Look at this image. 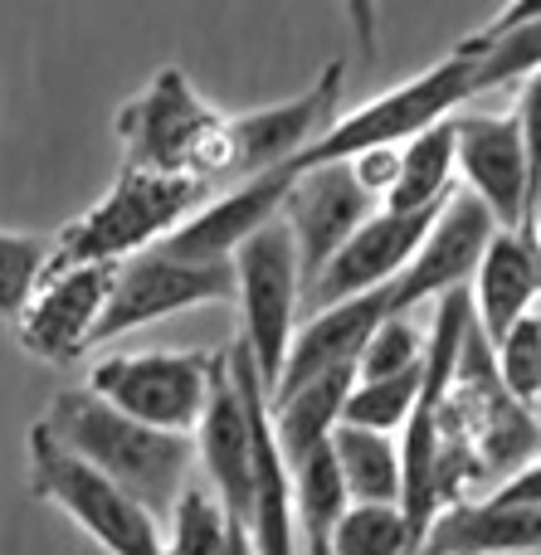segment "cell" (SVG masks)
<instances>
[{
	"label": "cell",
	"mask_w": 541,
	"mask_h": 555,
	"mask_svg": "<svg viewBox=\"0 0 541 555\" xmlns=\"http://www.w3.org/2000/svg\"><path fill=\"white\" fill-rule=\"evenodd\" d=\"M454 49L478 59V93L523 83L532 68H541V15L503 29V35H468Z\"/></svg>",
	"instance_id": "cb8c5ba5"
},
{
	"label": "cell",
	"mask_w": 541,
	"mask_h": 555,
	"mask_svg": "<svg viewBox=\"0 0 541 555\" xmlns=\"http://www.w3.org/2000/svg\"><path fill=\"white\" fill-rule=\"evenodd\" d=\"M234 517L215 498L210 482H185L171 507V531H166V555H224Z\"/></svg>",
	"instance_id": "d4e9b609"
},
{
	"label": "cell",
	"mask_w": 541,
	"mask_h": 555,
	"mask_svg": "<svg viewBox=\"0 0 541 555\" xmlns=\"http://www.w3.org/2000/svg\"><path fill=\"white\" fill-rule=\"evenodd\" d=\"M371 210H381V201L371 191H361V181L351 176L347 162H327V166L298 171L288 201H283V220H288L293 240H298L302 293L318 283L327 259L351 240V230H357Z\"/></svg>",
	"instance_id": "5bb4252c"
},
{
	"label": "cell",
	"mask_w": 541,
	"mask_h": 555,
	"mask_svg": "<svg viewBox=\"0 0 541 555\" xmlns=\"http://www.w3.org/2000/svg\"><path fill=\"white\" fill-rule=\"evenodd\" d=\"M439 210H445V201L425 205V210H390V205L371 210L366 220L351 230V240L327 259V269L318 273V283L308 287L312 312L342 302V297L366 293V287L390 283V278L420 254V244L429 240Z\"/></svg>",
	"instance_id": "7c38bea8"
},
{
	"label": "cell",
	"mask_w": 541,
	"mask_h": 555,
	"mask_svg": "<svg viewBox=\"0 0 541 555\" xmlns=\"http://www.w3.org/2000/svg\"><path fill=\"white\" fill-rule=\"evenodd\" d=\"M234 297L244 312V336L240 341L254 351L263 385H279L283 361L298 336V302H302V259L298 240H293L288 220H269L254 230L249 240L234 249Z\"/></svg>",
	"instance_id": "8992f818"
},
{
	"label": "cell",
	"mask_w": 541,
	"mask_h": 555,
	"mask_svg": "<svg viewBox=\"0 0 541 555\" xmlns=\"http://www.w3.org/2000/svg\"><path fill=\"white\" fill-rule=\"evenodd\" d=\"M347 166L361 181V191H371L386 205V195L396 191V176H400V146H366V152L347 156Z\"/></svg>",
	"instance_id": "f546056e"
},
{
	"label": "cell",
	"mask_w": 541,
	"mask_h": 555,
	"mask_svg": "<svg viewBox=\"0 0 541 555\" xmlns=\"http://www.w3.org/2000/svg\"><path fill=\"white\" fill-rule=\"evenodd\" d=\"M293 181H298V176H293L288 166H273V171L244 176L230 195L205 201L201 210H195L185 224H176L162 244L171 254H181V259H205V263L234 259V249H240L254 230H263L269 220H279V215H283V201H288Z\"/></svg>",
	"instance_id": "2e32d148"
},
{
	"label": "cell",
	"mask_w": 541,
	"mask_h": 555,
	"mask_svg": "<svg viewBox=\"0 0 541 555\" xmlns=\"http://www.w3.org/2000/svg\"><path fill=\"white\" fill-rule=\"evenodd\" d=\"M342 83H347V64L332 59L298 98L273 107H254V113L230 117V176H259L273 166H288L337 122Z\"/></svg>",
	"instance_id": "30bf717a"
},
{
	"label": "cell",
	"mask_w": 541,
	"mask_h": 555,
	"mask_svg": "<svg viewBox=\"0 0 541 555\" xmlns=\"http://www.w3.org/2000/svg\"><path fill=\"white\" fill-rule=\"evenodd\" d=\"M342 10H347V25L357 35V49L371 59L381 49V0H342Z\"/></svg>",
	"instance_id": "d6a6232c"
},
{
	"label": "cell",
	"mask_w": 541,
	"mask_h": 555,
	"mask_svg": "<svg viewBox=\"0 0 541 555\" xmlns=\"http://www.w3.org/2000/svg\"><path fill=\"white\" fill-rule=\"evenodd\" d=\"M288 473H293V502H298L302 531H308V537H327L332 521L351 507V492H347V478H342L332 439L298 453V459L288 463Z\"/></svg>",
	"instance_id": "7402d4cb"
},
{
	"label": "cell",
	"mask_w": 541,
	"mask_h": 555,
	"mask_svg": "<svg viewBox=\"0 0 541 555\" xmlns=\"http://www.w3.org/2000/svg\"><path fill=\"white\" fill-rule=\"evenodd\" d=\"M351 385H357V365H332V371L312 375L308 385L273 400V429H279L283 459L293 463L298 453L332 439V429L342 424V410H347Z\"/></svg>",
	"instance_id": "d6986e66"
},
{
	"label": "cell",
	"mask_w": 541,
	"mask_h": 555,
	"mask_svg": "<svg viewBox=\"0 0 541 555\" xmlns=\"http://www.w3.org/2000/svg\"><path fill=\"white\" fill-rule=\"evenodd\" d=\"M459 181V132L454 117L425 127L420 137H410L400 146V176L396 191L386 195L390 210H425V205H439L454 195Z\"/></svg>",
	"instance_id": "ffe728a7"
},
{
	"label": "cell",
	"mask_w": 541,
	"mask_h": 555,
	"mask_svg": "<svg viewBox=\"0 0 541 555\" xmlns=\"http://www.w3.org/2000/svg\"><path fill=\"white\" fill-rule=\"evenodd\" d=\"M234 375L244 380L254 414V507H249V537L259 555H298V502H293V473L283 459L279 429H273V390L263 385L254 351L244 341H234L230 351Z\"/></svg>",
	"instance_id": "4fadbf2b"
},
{
	"label": "cell",
	"mask_w": 541,
	"mask_h": 555,
	"mask_svg": "<svg viewBox=\"0 0 541 555\" xmlns=\"http://www.w3.org/2000/svg\"><path fill=\"white\" fill-rule=\"evenodd\" d=\"M484 551H541V507L498 498H459L435 517L420 555H484Z\"/></svg>",
	"instance_id": "ac0fdd59"
},
{
	"label": "cell",
	"mask_w": 541,
	"mask_h": 555,
	"mask_svg": "<svg viewBox=\"0 0 541 555\" xmlns=\"http://www.w3.org/2000/svg\"><path fill=\"white\" fill-rule=\"evenodd\" d=\"M493 361H498L507 395L532 410L541 400V307H532L523 322L507 326V336L493 346Z\"/></svg>",
	"instance_id": "83f0119b"
},
{
	"label": "cell",
	"mask_w": 541,
	"mask_h": 555,
	"mask_svg": "<svg viewBox=\"0 0 541 555\" xmlns=\"http://www.w3.org/2000/svg\"><path fill=\"white\" fill-rule=\"evenodd\" d=\"M537 15H541V0H507L484 29H474V35H503V29L523 25V20H537Z\"/></svg>",
	"instance_id": "836d02e7"
},
{
	"label": "cell",
	"mask_w": 541,
	"mask_h": 555,
	"mask_svg": "<svg viewBox=\"0 0 541 555\" xmlns=\"http://www.w3.org/2000/svg\"><path fill=\"white\" fill-rule=\"evenodd\" d=\"M468 297H474V322H478V332L488 336V346H498L507 336V326L523 322L532 307H541L537 220L517 224V230L498 224L474 278H468Z\"/></svg>",
	"instance_id": "e0dca14e"
},
{
	"label": "cell",
	"mask_w": 541,
	"mask_h": 555,
	"mask_svg": "<svg viewBox=\"0 0 541 555\" xmlns=\"http://www.w3.org/2000/svg\"><path fill=\"white\" fill-rule=\"evenodd\" d=\"M39 424H44L68 453L93 463L98 473L123 482L127 492H137L156 517L176 507L181 488L191 482V463L201 459V453H195V434L156 429V424L117 410L113 400H103V395L88 390V385L83 390H59Z\"/></svg>",
	"instance_id": "6da1fadb"
},
{
	"label": "cell",
	"mask_w": 541,
	"mask_h": 555,
	"mask_svg": "<svg viewBox=\"0 0 541 555\" xmlns=\"http://www.w3.org/2000/svg\"><path fill=\"white\" fill-rule=\"evenodd\" d=\"M205 201H210L205 176H162V171H142V166H123L113 191L88 215H78L68 230H59L49 269H64V263H123L132 254L152 249V244H162Z\"/></svg>",
	"instance_id": "3957f363"
},
{
	"label": "cell",
	"mask_w": 541,
	"mask_h": 555,
	"mask_svg": "<svg viewBox=\"0 0 541 555\" xmlns=\"http://www.w3.org/2000/svg\"><path fill=\"white\" fill-rule=\"evenodd\" d=\"M332 555H420L400 502H351L327 531Z\"/></svg>",
	"instance_id": "603a6c76"
},
{
	"label": "cell",
	"mask_w": 541,
	"mask_h": 555,
	"mask_svg": "<svg viewBox=\"0 0 541 555\" xmlns=\"http://www.w3.org/2000/svg\"><path fill=\"white\" fill-rule=\"evenodd\" d=\"M224 351H132V356H107L93 365L88 390L113 400L117 410L137 414V420L156 424V429L195 434L205 404H210V385L220 375Z\"/></svg>",
	"instance_id": "52a82bcc"
},
{
	"label": "cell",
	"mask_w": 541,
	"mask_h": 555,
	"mask_svg": "<svg viewBox=\"0 0 541 555\" xmlns=\"http://www.w3.org/2000/svg\"><path fill=\"white\" fill-rule=\"evenodd\" d=\"M454 132H459V176L468 181V191L507 230L532 224L537 185L517 113H454Z\"/></svg>",
	"instance_id": "8fae6325"
},
{
	"label": "cell",
	"mask_w": 541,
	"mask_h": 555,
	"mask_svg": "<svg viewBox=\"0 0 541 555\" xmlns=\"http://www.w3.org/2000/svg\"><path fill=\"white\" fill-rule=\"evenodd\" d=\"M224 555H259V551H254L249 527H244L240 517H234V527H230V546H224Z\"/></svg>",
	"instance_id": "e575fe53"
},
{
	"label": "cell",
	"mask_w": 541,
	"mask_h": 555,
	"mask_svg": "<svg viewBox=\"0 0 541 555\" xmlns=\"http://www.w3.org/2000/svg\"><path fill=\"white\" fill-rule=\"evenodd\" d=\"M308 555H332V546H327V537H308Z\"/></svg>",
	"instance_id": "d590c367"
},
{
	"label": "cell",
	"mask_w": 541,
	"mask_h": 555,
	"mask_svg": "<svg viewBox=\"0 0 541 555\" xmlns=\"http://www.w3.org/2000/svg\"><path fill=\"white\" fill-rule=\"evenodd\" d=\"M484 555H541V551H484Z\"/></svg>",
	"instance_id": "74e56055"
},
{
	"label": "cell",
	"mask_w": 541,
	"mask_h": 555,
	"mask_svg": "<svg viewBox=\"0 0 541 555\" xmlns=\"http://www.w3.org/2000/svg\"><path fill=\"white\" fill-rule=\"evenodd\" d=\"M420 385H425V361L415 371H400V375H376V380H357L347 395V410L342 420L347 424H366V429H405L410 410L420 400Z\"/></svg>",
	"instance_id": "484cf974"
},
{
	"label": "cell",
	"mask_w": 541,
	"mask_h": 555,
	"mask_svg": "<svg viewBox=\"0 0 541 555\" xmlns=\"http://www.w3.org/2000/svg\"><path fill=\"white\" fill-rule=\"evenodd\" d=\"M117 263H64L49 269L25 312L15 317V341L44 365H74L93 346L103 307L113 297Z\"/></svg>",
	"instance_id": "9c48e42d"
},
{
	"label": "cell",
	"mask_w": 541,
	"mask_h": 555,
	"mask_svg": "<svg viewBox=\"0 0 541 555\" xmlns=\"http://www.w3.org/2000/svg\"><path fill=\"white\" fill-rule=\"evenodd\" d=\"M484 498H498V502H532V507H541V453L537 459H527L523 468H513L498 488H488Z\"/></svg>",
	"instance_id": "1f68e13d"
},
{
	"label": "cell",
	"mask_w": 541,
	"mask_h": 555,
	"mask_svg": "<svg viewBox=\"0 0 541 555\" xmlns=\"http://www.w3.org/2000/svg\"><path fill=\"white\" fill-rule=\"evenodd\" d=\"M517 122L527 137V162H532V185L541 195V68L523 78V98H517Z\"/></svg>",
	"instance_id": "4dcf8cb0"
},
{
	"label": "cell",
	"mask_w": 541,
	"mask_h": 555,
	"mask_svg": "<svg viewBox=\"0 0 541 555\" xmlns=\"http://www.w3.org/2000/svg\"><path fill=\"white\" fill-rule=\"evenodd\" d=\"M195 453L205 463L215 498L224 502V512L240 521H249L254 507V414L244 380L234 375L230 356L220 361V375L210 385V404H205L201 424H195Z\"/></svg>",
	"instance_id": "9a60e30c"
},
{
	"label": "cell",
	"mask_w": 541,
	"mask_h": 555,
	"mask_svg": "<svg viewBox=\"0 0 541 555\" xmlns=\"http://www.w3.org/2000/svg\"><path fill=\"white\" fill-rule=\"evenodd\" d=\"M332 449H337L351 502H400L405 468H400V443L386 429H366V424L342 420L332 429Z\"/></svg>",
	"instance_id": "44dd1931"
},
{
	"label": "cell",
	"mask_w": 541,
	"mask_h": 555,
	"mask_svg": "<svg viewBox=\"0 0 541 555\" xmlns=\"http://www.w3.org/2000/svg\"><path fill=\"white\" fill-rule=\"evenodd\" d=\"M532 220H537V240H541V195H537V205H532Z\"/></svg>",
	"instance_id": "8d00e7d4"
},
{
	"label": "cell",
	"mask_w": 541,
	"mask_h": 555,
	"mask_svg": "<svg viewBox=\"0 0 541 555\" xmlns=\"http://www.w3.org/2000/svg\"><path fill=\"white\" fill-rule=\"evenodd\" d=\"M425 326L410 322V312L386 317L376 332L366 336V346L357 351V380H376V375H400L415 371L425 361Z\"/></svg>",
	"instance_id": "f1b7e54d"
},
{
	"label": "cell",
	"mask_w": 541,
	"mask_h": 555,
	"mask_svg": "<svg viewBox=\"0 0 541 555\" xmlns=\"http://www.w3.org/2000/svg\"><path fill=\"white\" fill-rule=\"evenodd\" d=\"M234 297V263L230 259H181L166 244L132 254L117 263L113 297L103 307L93 346L113 341L123 332H137L146 322H162L171 312H191V307H215Z\"/></svg>",
	"instance_id": "ba28073f"
},
{
	"label": "cell",
	"mask_w": 541,
	"mask_h": 555,
	"mask_svg": "<svg viewBox=\"0 0 541 555\" xmlns=\"http://www.w3.org/2000/svg\"><path fill=\"white\" fill-rule=\"evenodd\" d=\"M49 263H54V240H35V234L0 230V317L15 322L35 287L44 283Z\"/></svg>",
	"instance_id": "4316f807"
},
{
	"label": "cell",
	"mask_w": 541,
	"mask_h": 555,
	"mask_svg": "<svg viewBox=\"0 0 541 555\" xmlns=\"http://www.w3.org/2000/svg\"><path fill=\"white\" fill-rule=\"evenodd\" d=\"M123 166L162 176H230V117L215 113L181 64H166L113 117Z\"/></svg>",
	"instance_id": "7a4b0ae2"
},
{
	"label": "cell",
	"mask_w": 541,
	"mask_h": 555,
	"mask_svg": "<svg viewBox=\"0 0 541 555\" xmlns=\"http://www.w3.org/2000/svg\"><path fill=\"white\" fill-rule=\"evenodd\" d=\"M478 93V59L454 49L449 59H439L435 68L396 83L390 93L371 98V103L351 107L347 117L327 127L298 162H288V171H308V166H327V162H347V156L366 152V146H405L410 137H420L425 127L454 117L468 98Z\"/></svg>",
	"instance_id": "277c9868"
},
{
	"label": "cell",
	"mask_w": 541,
	"mask_h": 555,
	"mask_svg": "<svg viewBox=\"0 0 541 555\" xmlns=\"http://www.w3.org/2000/svg\"><path fill=\"white\" fill-rule=\"evenodd\" d=\"M29 482H35V498L54 502L107 555H166L162 517L123 482L68 453L44 424L29 429Z\"/></svg>",
	"instance_id": "5b68a950"
}]
</instances>
